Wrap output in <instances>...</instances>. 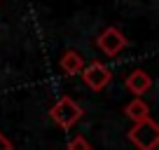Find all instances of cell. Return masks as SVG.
Instances as JSON below:
<instances>
[{
  "label": "cell",
  "mask_w": 159,
  "mask_h": 150,
  "mask_svg": "<svg viewBox=\"0 0 159 150\" xmlns=\"http://www.w3.org/2000/svg\"><path fill=\"white\" fill-rule=\"evenodd\" d=\"M82 115H84V110L80 108L70 96H61V99L49 108V117L61 127V129H70V127H75L80 120H82Z\"/></svg>",
  "instance_id": "1"
},
{
  "label": "cell",
  "mask_w": 159,
  "mask_h": 150,
  "mask_svg": "<svg viewBox=\"0 0 159 150\" xmlns=\"http://www.w3.org/2000/svg\"><path fill=\"white\" fill-rule=\"evenodd\" d=\"M129 141L138 150H154L159 145V124L152 117H148L143 122H136L129 129Z\"/></svg>",
  "instance_id": "2"
},
{
  "label": "cell",
  "mask_w": 159,
  "mask_h": 150,
  "mask_svg": "<svg viewBox=\"0 0 159 150\" xmlns=\"http://www.w3.org/2000/svg\"><path fill=\"white\" fill-rule=\"evenodd\" d=\"M80 73H82L84 85L89 87V89H94V91H103L105 87L110 85V80H112V70H110L108 66H103L101 61H91V63L84 66Z\"/></svg>",
  "instance_id": "3"
},
{
  "label": "cell",
  "mask_w": 159,
  "mask_h": 150,
  "mask_svg": "<svg viewBox=\"0 0 159 150\" xmlns=\"http://www.w3.org/2000/svg\"><path fill=\"white\" fill-rule=\"evenodd\" d=\"M126 45H129L126 35L119 28H115V26H108V28L96 38V47H98L105 56H117L122 49H126Z\"/></svg>",
  "instance_id": "4"
},
{
  "label": "cell",
  "mask_w": 159,
  "mask_h": 150,
  "mask_svg": "<svg viewBox=\"0 0 159 150\" xmlns=\"http://www.w3.org/2000/svg\"><path fill=\"white\" fill-rule=\"evenodd\" d=\"M150 87H152V75H150L148 70L138 68V70H134V73L126 75V89H129L131 94H136V99H140L143 94H148Z\"/></svg>",
  "instance_id": "5"
},
{
  "label": "cell",
  "mask_w": 159,
  "mask_h": 150,
  "mask_svg": "<svg viewBox=\"0 0 159 150\" xmlns=\"http://www.w3.org/2000/svg\"><path fill=\"white\" fill-rule=\"evenodd\" d=\"M59 66H61V70H63L66 75H77L80 70L84 68V59H82L75 49H66L63 54H61Z\"/></svg>",
  "instance_id": "6"
},
{
  "label": "cell",
  "mask_w": 159,
  "mask_h": 150,
  "mask_svg": "<svg viewBox=\"0 0 159 150\" xmlns=\"http://www.w3.org/2000/svg\"><path fill=\"white\" fill-rule=\"evenodd\" d=\"M124 113H126V117L136 124V122H143V120L150 117V105L145 103L143 99H134V101H129V103L124 105Z\"/></svg>",
  "instance_id": "7"
},
{
  "label": "cell",
  "mask_w": 159,
  "mask_h": 150,
  "mask_svg": "<svg viewBox=\"0 0 159 150\" xmlns=\"http://www.w3.org/2000/svg\"><path fill=\"white\" fill-rule=\"evenodd\" d=\"M68 150H91V143L84 136H73L68 143Z\"/></svg>",
  "instance_id": "8"
},
{
  "label": "cell",
  "mask_w": 159,
  "mask_h": 150,
  "mask_svg": "<svg viewBox=\"0 0 159 150\" xmlns=\"http://www.w3.org/2000/svg\"><path fill=\"white\" fill-rule=\"evenodd\" d=\"M0 150H14V145H12V141L7 138L2 131H0Z\"/></svg>",
  "instance_id": "9"
}]
</instances>
